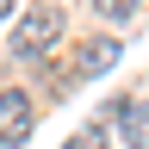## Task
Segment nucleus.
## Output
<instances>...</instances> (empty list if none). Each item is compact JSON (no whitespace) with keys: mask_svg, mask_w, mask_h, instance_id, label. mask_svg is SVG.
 <instances>
[{"mask_svg":"<svg viewBox=\"0 0 149 149\" xmlns=\"http://www.w3.org/2000/svg\"><path fill=\"white\" fill-rule=\"evenodd\" d=\"M62 149H106V130H100V124H81V130L62 143Z\"/></svg>","mask_w":149,"mask_h":149,"instance_id":"5","label":"nucleus"},{"mask_svg":"<svg viewBox=\"0 0 149 149\" xmlns=\"http://www.w3.org/2000/svg\"><path fill=\"white\" fill-rule=\"evenodd\" d=\"M31 137V100H25V93H19V87H6V93H0V143H25Z\"/></svg>","mask_w":149,"mask_h":149,"instance_id":"3","label":"nucleus"},{"mask_svg":"<svg viewBox=\"0 0 149 149\" xmlns=\"http://www.w3.org/2000/svg\"><path fill=\"white\" fill-rule=\"evenodd\" d=\"M112 130L124 137V149H149V106L143 100H112Z\"/></svg>","mask_w":149,"mask_h":149,"instance_id":"2","label":"nucleus"},{"mask_svg":"<svg viewBox=\"0 0 149 149\" xmlns=\"http://www.w3.org/2000/svg\"><path fill=\"white\" fill-rule=\"evenodd\" d=\"M93 13H100V19H130L137 0H93Z\"/></svg>","mask_w":149,"mask_h":149,"instance_id":"6","label":"nucleus"},{"mask_svg":"<svg viewBox=\"0 0 149 149\" xmlns=\"http://www.w3.org/2000/svg\"><path fill=\"white\" fill-rule=\"evenodd\" d=\"M56 37H62V6H31V13L13 25V56L31 62V56H44Z\"/></svg>","mask_w":149,"mask_h":149,"instance_id":"1","label":"nucleus"},{"mask_svg":"<svg viewBox=\"0 0 149 149\" xmlns=\"http://www.w3.org/2000/svg\"><path fill=\"white\" fill-rule=\"evenodd\" d=\"M6 13H13V0H0V19H6Z\"/></svg>","mask_w":149,"mask_h":149,"instance_id":"7","label":"nucleus"},{"mask_svg":"<svg viewBox=\"0 0 149 149\" xmlns=\"http://www.w3.org/2000/svg\"><path fill=\"white\" fill-rule=\"evenodd\" d=\"M118 56H124V50L112 44V37H87V44L74 50V74H81V81H93V74H106Z\"/></svg>","mask_w":149,"mask_h":149,"instance_id":"4","label":"nucleus"}]
</instances>
